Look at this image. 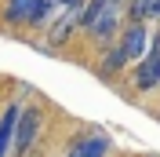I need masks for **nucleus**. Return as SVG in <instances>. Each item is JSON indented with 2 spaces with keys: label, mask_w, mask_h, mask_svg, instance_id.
<instances>
[{
  "label": "nucleus",
  "mask_w": 160,
  "mask_h": 157,
  "mask_svg": "<svg viewBox=\"0 0 160 157\" xmlns=\"http://www.w3.org/2000/svg\"><path fill=\"white\" fill-rule=\"evenodd\" d=\"M80 26H88V33H95L98 40H109L117 30V4L113 0H91L88 8L77 15Z\"/></svg>",
  "instance_id": "nucleus-1"
},
{
  "label": "nucleus",
  "mask_w": 160,
  "mask_h": 157,
  "mask_svg": "<svg viewBox=\"0 0 160 157\" xmlns=\"http://www.w3.org/2000/svg\"><path fill=\"white\" fill-rule=\"evenodd\" d=\"M160 84V40H149V51L142 55L138 69H135V88L149 91Z\"/></svg>",
  "instance_id": "nucleus-2"
},
{
  "label": "nucleus",
  "mask_w": 160,
  "mask_h": 157,
  "mask_svg": "<svg viewBox=\"0 0 160 157\" xmlns=\"http://www.w3.org/2000/svg\"><path fill=\"white\" fill-rule=\"evenodd\" d=\"M18 110L22 106H8L4 117H0V157H8V143L15 139V121H18Z\"/></svg>",
  "instance_id": "nucleus-7"
},
{
  "label": "nucleus",
  "mask_w": 160,
  "mask_h": 157,
  "mask_svg": "<svg viewBox=\"0 0 160 157\" xmlns=\"http://www.w3.org/2000/svg\"><path fill=\"white\" fill-rule=\"evenodd\" d=\"M124 62H128L124 48H109V51H106V59H102V77H113V73H117Z\"/></svg>",
  "instance_id": "nucleus-8"
},
{
  "label": "nucleus",
  "mask_w": 160,
  "mask_h": 157,
  "mask_svg": "<svg viewBox=\"0 0 160 157\" xmlns=\"http://www.w3.org/2000/svg\"><path fill=\"white\" fill-rule=\"evenodd\" d=\"M37 4H40V0H8V8H4V19H8L11 26L33 22V15H37Z\"/></svg>",
  "instance_id": "nucleus-5"
},
{
  "label": "nucleus",
  "mask_w": 160,
  "mask_h": 157,
  "mask_svg": "<svg viewBox=\"0 0 160 157\" xmlns=\"http://www.w3.org/2000/svg\"><path fill=\"white\" fill-rule=\"evenodd\" d=\"M40 132V110L29 106V110H18V121H15V150L26 154L33 146V139Z\"/></svg>",
  "instance_id": "nucleus-3"
},
{
  "label": "nucleus",
  "mask_w": 160,
  "mask_h": 157,
  "mask_svg": "<svg viewBox=\"0 0 160 157\" xmlns=\"http://www.w3.org/2000/svg\"><path fill=\"white\" fill-rule=\"evenodd\" d=\"M113 4H120V0H113Z\"/></svg>",
  "instance_id": "nucleus-9"
},
{
  "label": "nucleus",
  "mask_w": 160,
  "mask_h": 157,
  "mask_svg": "<svg viewBox=\"0 0 160 157\" xmlns=\"http://www.w3.org/2000/svg\"><path fill=\"white\" fill-rule=\"evenodd\" d=\"M109 154V139L106 135H91V139H80L77 146L69 150V157H106Z\"/></svg>",
  "instance_id": "nucleus-6"
},
{
  "label": "nucleus",
  "mask_w": 160,
  "mask_h": 157,
  "mask_svg": "<svg viewBox=\"0 0 160 157\" xmlns=\"http://www.w3.org/2000/svg\"><path fill=\"white\" fill-rule=\"evenodd\" d=\"M120 48H124V55H128V59H142V55L149 51V33H146V26H142V22H135V26L124 33Z\"/></svg>",
  "instance_id": "nucleus-4"
}]
</instances>
